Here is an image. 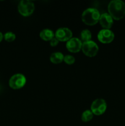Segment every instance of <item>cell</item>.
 Segmentation results:
<instances>
[{
  "mask_svg": "<svg viewBox=\"0 0 125 126\" xmlns=\"http://www.w3.org/2000/svg\"><path fill=\"white\" fill-rule=\"evenodd\" d=\"M64 56L62 53L60 52H56L51 54L50 57V62L53 63L59 64L64 61Z\"/></svg>",
  "mask_w": 125,
  "mask_h": 126,
  "instance_id": "cell-12",
  "label": "cell"
},
{
  "mask_svg": "<svg viewBox=\"0 0 125 126\" xmlns=\"http://www.w3.org/2000/svg\"><path fill=\"white\" fill-rule=\"evenodd\" d=\"M3 38H4L3 34H2V33H1V32H0V42L2 41V40L3 39Z\"/></svg>",
  "mask_w": 125,
  "mask_h": 126,
  "instance_id": "cell-18",
  "label": "cell"
},
{
  "mask_svg": "<svg viewBox=\"0 0 125 126\" xmlns=\"http://www.w3.org/2000/svg\"><path fill=\"white\" fill-rule=\"evenodd\" d=\"M115 38L114 33L110 30L102 29L98 34V39L103 44H109L112 43Z\"/></svg>",
  "mask_w": 125,
  "mask_h": 126,
  "instance_id": "cell-8",
  "label": "cell"
},
{
  "mask_svg": "<svg viewBox=\"0 0 125 126\" xmlns=\"http://www.w3.org/2000/svg\"><path fill=\"white\" fill-rule=\"evenodd\" d=\"M26 82V79L25 76L22 73H17L13 75L10 78L9 84L11 88L17 90L20 89L25 86Z\"/></svg>",
  "mask_w": 125,
  "mask_h": 126,
  "instance_id": "cell-5",
  "label": "cell"
},
{
  "mask_svg": "<svg viewBox=\"0 0 125 126\" xmlns=\"http://www.w3.org/2000/svg\"><path fill=\"white\" fill-rule=\"evenodd\" d=\"M82 50L85 55L89 57H93L98 54L99 47L95 42L91 40L82 43Z\"/></svg>",
  "mask_w": 125,
  "mask_h": 126,
  "instance_id": "cell-4",
  "label": "cell"
},
{
  "mask_svg": "<svg viewBox=\"0 0 125 126\" xmlns=\"http://www.w3.org/2000/svg\"><path fill=\"white\" fill-rule=\"evenodd\" d=\"M35 6L33 1L22 0L18 5V12L23 17H28L34 12Z\"/></svg>",
  "mask_w": 125,
  "mask_h": 126,
  "instance_id": "cell-3",
  "label": "cell"
},
{
  "mask_svg": "<svg viewBox=\"0 0 125 126\" xmlns=\"http://www.w3.org/2000/svg\"><path fill=\"white\" fill-rule=\"evenodd\" d=\"M82 42L77 38H72L67 41L66 47L67 50L72 53L78 52L82 50Z\"/></svg>",
  "mask_w": 125,
  "mask_h": 126,
  "instance_id": "cell-9",
  "label": "cell"
},
{
  "mask_svg": "<svg viewBox=\"0 0 125 126\" xmlns=\"http://www.w3.org/2000/svg\"><path fill=\"white\" fill-rule=\"evenodd\" d=\"M99 22L103 29L110 30L113 24V19L109 13L105 12L100 14Z\"/></svg>",
  "mask_w": 125,
  "mask_h": 126,
  "instance_id": "cell-10",
  "label": "cell"
},
{
  "mask_svg": "<svg viewBox=\"0 0 125 126\" xmlns=\"http://www.w3.org/2000/svg\"><path fill=\"white\" fill-rule=\"evenodd\" d=\"M108 11L113 19L120 20L125 16V3L121 0H113L108 5Z\"/></svg>",
  "mask_w": 125,
  "mask_h": 126,
  "instance_id": "cell-1",
  "label": "cell"
},
{
  "mask_svg": "<svg viewBox=\"0 0 125 126\" xmlns=\"http://www.w3.org/2000/svg\"><path fill=\"white\" fill-rule=\"evenodd\" d=\"M55 37L59 41L67 42L72 38V32L69 28L66 27H61L56 31L55 33Z\"/></svg>",
  "mask_w": 125,
  "mask_h": 126,
  "instance_id": "cell-7",
  "label": "cell"
},
{
  "mask_svg": "<svg viewBox=\"0 0 125 126\" xmlns=\"http://www.w3.org/2000/svg\"><path fill=\"white\" fill-rule=\"evenodd\" d=\"M107 103L102 98H98L94 100L91 105V111L93 114L100 116L104 114L107 110Z\"/></svg>",
  "mask_w": 125,
  "mask_h": 126,
  "instance_id": "cell-6",
  "label": "cell"
},
{
  "mask_svg": "<svg viewBox=\"0 0 125 126\" xmlns=\"http://www.w3.org/2000/svg\"><path fill=\"white\" fill-rule=\"evenodd\" d=\"M59 42L60 41L55 37H54L51 41H50V44L51 47H55L59 44Z\"/></svg>",
  "mask_w": 125,
  "mask_h": 126,
  "instance_id": "cell-17",
  "label": "cell"
},
{
  "mask_svg": "<svg viewBox=\"0 0 125 126\" xmlns=\"http://www.w3.org/2000/svg\"><path fill=\"white\" fill-rule=\"evenodd\" d=\"M39 36L42 40L45 41H50L55 37V33L51 30L46 28V29L42 30L40 32Z\"/></svg>",
  "mask_w": 125,
  "mask_h": 126,
  "instance_id": "cell-11",
  "label": "cell"
},
{
  "mask_svg": "<svg viewBox=\"0 0 125 126\" xmlns=\"http://www.w3.org/2000/svg\"><path fill=\"white\" fill-rule=\"evenodd\" d=\"M93 113L91 110H86L82 113V116H81V119H82V121L85 122V123H87L89 122L93 119Z\"/></svg>",
  "mask_w": 125,
  "mask_h": 126,
  "instance_id": "cell-14",
  "label": "cell"
},
{
  "mask_svg": "<svg viewBox=\"0 0 125 126\" xmlns=\"http://www.w3.org/2000/svg\"><path fill=\"white\" fill-rule=\"evenodd\" d=\"M4 38L5 40L7 42H12L15 39L16 36L15 33H12L11 32H7L4 35Z\"/></svg>",
  "mask_w": 125,
  "mask_h": 126,
  "instance_id": "cell-15",
  "label": "cell"
},
{
  "mask_svg": "<svg viewBox=\"0 0 125 126\" xmlns=\"http://www.w3.org/2000/svg\"><path fill=\"white\" fill-rule=\"evenodd\" d=\"M100 16V12L97 9L89 7L85 10L82 13V22L87 25H95L99 22Z\"/></svg>",
  "mask_w": 125,
  "mask_h": 126,
  "instance_id": "cell-2",
  "label": "cell"
},
{
  "mask_svg": "<svg viewBox=\"0 0 125 126\" xmlns=\"http://www.w3.org/2000/svg\"><path fill=\"white\" fill-rule=\"evenodd\" d=\"M75 59L74 57L71 55H66L64 57V62L67 65H72L75 63Z\"/></svg>",
  "mask_w": 125,
  "mask_h": 126,
  "instance_id": "cell-16",
  "label": "cell"
},
{
  "mask_svg": "<svg viewBox=\"0 0 125 126\" xmlns=\"http://www.w3.org/2000/svg\"><path fill=\"white\" fill-rule=\"evenodd\" d=\"M80 37V40L82 41V42L83 41V43L91 41V39L92 38L91 32L89 30H82V32H81Z\"/></svg>",
  "mask_w": 125,
  "mask_h": 126,
  "instance_id": "cell-13",
  "label": "cell"
}]
</instances>
